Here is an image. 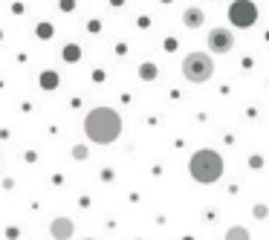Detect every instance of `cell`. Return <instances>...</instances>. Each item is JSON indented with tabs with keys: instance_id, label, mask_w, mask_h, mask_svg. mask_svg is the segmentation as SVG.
I'll return each mask as SVG.
<instances>
[{
	"instance_id": "cell-1",
	"label": "cell",
	"mask_w": 269,
	"mask_h": 240,
	"mask_svg": "<svg viewBox=\"0 0 269 240\" xmlns=\"http://www.w3.org/2000/svg\"><path fill=\"white\" fill-rule=\"evenodd\" d=\"M84 133L96 145H110L122 136V116L113 107H96L84 119Z\"/></svg>"
},
{
	"instance_id": "cell-2",
	"label": "cell",
	"mask_w": 269,
	"mask_h": 240,
	"mask_svg": "<svg viewBox=\"0 0 269 240\" xmlns=\"http://www.w3.org/2000/svg\"><path fill=\"white\" fill-rule=\"evenodd\" d=\"M188 171H191L194 180L203 182V185L217 182L223 177V156L217 150H197L191 156V162H188Z\"/></svg>"
},
{
	"instance_id": "cell-3",
	"label": "cell",
	"mask_w": 269,
	"mask_h": 240,
	"mask_svg": "<svg viewBox=\"0 0 269 240\" xmlns=\"http://www.w3.org/2000/svg\"><path fill=\"white\" fill-rule=\"evenodd\" d=\"M182 75L185 81L191 84H203L214 75V61H211L209 52H188L182 58Z\"/></svg>"
},
{
	"instance_id": "cell-4",
	"label": "cell",
	"mask_w": 269,
	"mask_h": 240,
	"mask_svg": "<svg viewBox=\"0 0 269 240\" xmlns=\"http://www.w3.org/2000/svg\"><path fill=\"white\" fill-rule=\"evenodd\" d=\"M229 21L235 26H252L258 21V6L252 0H235L229 6Z\"/></svg>"
},
{
	"instance_id": "cell-5",
	"label": "cell",
	"mask_w": 269,
	"mask_h": 240,
	"mask_svg": "<svg viewBox=\"0 0 269 240\" xmlns=\"http://www.w3.org/2000/svg\"><path fill=\"white\" fill-rule=\"evenodd\" d=\"M206 41H209V49L217 52V55H226V52H232V47H235V35H232V29H223V26L211 29Z\"/></svg>"
},
{
	"instance_id": "cell-6",
	"label": "cell",
	"mask_w": 269,
	"mask_h": 240,
	"mask_svg": "<svg viewBox=\"0 0 269 240\" xmlns=\"http://www.w3.org/2000/svg\"><path fill=\"white\" fill-rule=\"evenodd\" d=\"M73 229H75V226H73L70 217H55L52 226H49V232H52V238L55 240H70L73 238Z\"/></svg>"
},
{
	"instance_id": "cell-7",
	"label": "cell",
	"mask_w": 269,
	"mask_h": 240,
	"mask_svg": "<svg viewBox=\"0 0 269 240\" xmlns=\"http://www.w3.org/2000/svg\"><path fill=\"white\" fill-rule=\"evenodd\" d=\"M182 24H185L188 29H200V26L206 24V12L197 9V6H188V9L182 12Z\"/></svg>"
},
{
	"instance_id": "cell-8",
	"label": "cell",
	"mask_w": 269,
	"mask_h": 240,
	"mask_svg": "<svg viewBox=\"0 0 269 240\" xmlns=\"http://www.w3.org/2000/svg\"><path fill=\"white\" fill-rule=\"evenodd\" d=\"M226 240H249V232H246L243 226H232V229L226 232Z\"/></svg>"
},
{
	"instance_id": "cell-9",
	"label": "cell",
	"mask_w": 269,
	"mask_h": 240,
	"mask_svg": "<svg viewBox=\"0 0 269 240\" xmlns=\"http://www.w3.org/2000/svg\"><path fill=\"white\" fill-rule=\"evenodd\" d=\"M139 75H142L145 81H153V78H156V67H153V64H142V67H139Z\"/></svg>"
},
{
	"instance_id": "cell-10",
	"label": "cell",
	"mask_w": 269,
	"mask_h": 240,
	"mask_svg": "<svg viewBox=\"0 0 269 240\" xmlns=\"http://www.w3.org/2000/svg\"><path fill=\"white\" fill-rule=\"evenodd\" d=\"M64 58H67V61H78V58H81V47H75V44H70V47L64 49Z\"/></svg>"
},
{
	"instance_id": "cell-11",
	"label": "cell",
	"mask_w": 269,
	"mask_h": 240,
	"mask_svg": "<svg viewBox=\"0 0 269 240\" xmlns=\"http://www.w3.org/2000/svg\"><path fill=\"white\" fill-rule=\"evenodd\" d=\"M73 156H75V159H87V148H84V145H75V148H73Z\"/></svg>"
},
{
	"instance_id": "cell-12",
	"label": "cell",
	"mask_w": 269,
	"mask_h": 240,
	"mask_svg": "<svg viewBox=\"0 0 269 240\" xmlns=\"http://www.w3.org/2000/svg\"><path fill=\"white\" fill-rule=\"evenodd\" d=\"M44 75H47V78H44V87H52V84H58V75H55V78H52V72H44Z\"/></svg>"
},
{
	"instance_id": "cell-13",
	"label": "cell",
	"mask_w": 269,
	"mask_h": 240,
	"mask_svg": "<svg viewBox=\"0 0 269 240\" xmlns=\"http://www.w3.org/2000/svg\"><path fill=\"white\" fill-rule=\"evenodd\" d=\"M38 35H41V38H49V24H41V26H38Z\"/></svg>"
},
{
	"instance_id": "cell-14",
	"label": "cell",
	"mask_w": 269,
	"mask_h": 240,
	"mask_svg": "<svg viewBox=\"0 0 269 240\" xmlns=\"http://www.w3.org/2000/svg\"><path fill=\"white\" fill-rule=\"evenodd\" d=\"M255 217L264 220V217H267V206H255Z\"/></svg>"
},
{
	"instance_id": "cell-15",
	"label": "cell",
	"mask_w": 269,
	"mask_h": 240,
	"mask_svg": "<svg viewBox=\"0 0 269 240\" xmlns=\"http://www.w3.org/2000/svg\"><path fill=\"white\" fill-rule=\"evenodd\" d=\"M61 9H64V12H70V9H73V0H61Z\"/></svg>"
},
{
	"instance_id": "cell-16",
	"label": "cell",
	"mask_w": 269,
	"mask_h": 240,
	"mask_svg": "<svg viewBox=\"0 0 269 240\" xmlns=\"http://www.w3.org/2000/svg\"><path fill=\"white\" fill-rule=\"evenodd\" d=\"M87 240H93V238H87Z\"/></svg>"
}]
</instances>
